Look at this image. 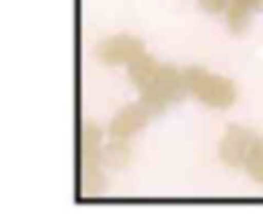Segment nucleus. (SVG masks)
I'll list each match as a JSON object with an SVG mask.
<instances>
[{
    "label": "nucleus",
    "instance_id": "obj_2",
    "mask_svg": "<svg viewBox=\"0 0 263 220\" xmlns=\"http://www.w3.org/2000/svg\"><path fill=\"white\" fill-rule=\"evenodd\" d=\"M187 90L185 76L171 64H160L156 74L140 88V101L150 111H162L171 103L179 101Z\"/></svg>",
    "mask_w": 263,
    "mask_h": 220
},
{
    "label": "nucleus",
    "instance_id": "obj_8",
    "mask_svg": "<svg viewBox=\"0 0 263 220\" xmlns=\"http://www.w3.org/2000/svg\"><path fill=\"white\" fill-rule=\"evenodd\" d=\"M242 169L247 171V175L257 181V183H263V136H257L247 158H245V164Z\"/></svg>",
    "mask_w": 263,
    "mask_h": 220
},
{
    "label": "nucleus",
    "instance_id": "obj_9",
    "mask_svg": "<svg viewBox=\"0 0 263 220\" xmlns=\"http://www.w3.org/2000/svg\"><path fill=\"white\" fill-rule=\"evenodd\" d=\"M251 12H253L251 8L230 2V4H228V8H226V21H228L230 31H232V33H236V35L245 33V31H247V27H249V23H251Z\"/></svg>",
    "mask_w": 263,
    "mask_h": 220
},
{
    "label": "nucleus",
    "instance_id": "obj_4",
    "mask_svg": "<svg viewBox=\"0 0 263 220\" xmlns=\"http://www.w3.org/2000/svg\"><path fill=\"white\" fill-rule=\"evenodd\" d=\"M255 134L253 130H247L242 125H228L222 140H220V148H218V154H220V160L226 164V167H242L245 164V158L255 142Z\"/></svg>",
    "mask_w": 263,
    "mask_h": 220
},
{
    "label": "nucleus",
    "instance_id": "obj_12",
    "mask_svg": "<svg viewBox=\"0 0 263 220\" xmlns=\"http://www.w3.org/2000/svg\"><path fill=\"white\" fill-rule=\"evenodd\" d=\"M232 2H234V4H240V6H247V8H251L253 12L263 8V0H232Z\"/></svg>",
    "mask_w": 263,
    "mask_h": 220
},
{
    "label": "nucleus",
    "instance_id": "obj_3",
    "mask_svg": "<svg viewBox=\"0 0 263 220\" xmlns=\"http://www.w3.org/2000/svg\"><path fill=\"white\" fill-rule=\"evenodd\" d=\"M101 130L95 123H84L80 130V169H82V191L84 195H99L105 187L101 173Z\"/></svg>",
    "mask_w": 263,
    "mask_h": 220
},
{
    "label": "nucleus",
    "instance_id": "obj_1",
    "mask_svg": "<svg viewBox=\"0 0 263 220\" xmlns=\"http://www.w3.org/2000/svg\"><path fill=\"white\" fill-rule=\"evenodd\" d=\"M183 76H185L187 90L208 107L226 109L236 101V86L226 76L212 74L195 66L183 70Z\"/></svg>",
    "mask_w": 263,
    "mask_h": 220
},
{
    "label": "nucleus",
    "instance_id": "obj_5",
    "mask_svg": "<svg viewBox=\"0 0 263 220\" xmlns=\"http://www.w3.org/2000/svg\"><path fill=\"white\" fill-rule=\"evenodd\" d=\"M97 56L107 66L132 64L140 56H144V43L134 35H113L99 43Z\"/></svg>",
    "mask_w": 263,
    "mask_h": 220
},
{
    "label": "nucleus",
    "instance_id": "obj_6",
    "mask_svg": "<svg viewBox=\"0 0 263 220\" xmlns=\"http://www.w3.org/2000/svg\"><path fill=\"white\" fill-rule=\"evenodd\" d=\"M150 109L138 101V103H132L127 107H123L109 123V136L113 140H127L132 138L134 134H138L150 119Z\"/></svg>",
    "mask_w": 263,
    "mask_h": 220
},
{
    "label": "nucleus",
    "instance_id": "obj_11",
    "mask_svg": "<svg viewBox=\"0 0 263 220\" xmlns=\"http://www.w3.org/2000/svg\"><path fill=\"white\" fill-rule=\"evenodd\" d=\"M199 4H201V8L203 10H208V12H222V10H226L228 8V0H199Z\"/></svg>",
    "mask_w": 263,
    "mask_h": 220
},
{
    "label": "nucleus",
    "instance_id": "obj_7",
    "mask_svg": "<svg viewBox=\"0 0 263 220\" xmlns=\"http://www.w3.org/2000/svg\"><path fill=\"white\" fill-rule=\"evenodd\" d=\"M160 68V64L152 58V56H140L138 60H134L132 64H127V74H129V80L136 84V88L140 90L154 74L156 70Z\"/></svg>",
    "mask_w": 263,
    "mask_h": 220
},
{
    "label": "nucleus",
    "instance_id": "obj_10",
    "mask_svg": "<svg viewBox=\"0 0 263 220\" xmlns=\"http://www.w3.org/2000/svg\"><path fill=\"white\" fill-rule=\"evenodd\" d=\"M103 158H105V162H109L111 167H123V164L129 162L132 152H129V148L123 144V140H117V142H111V144L105 148Z\"/></svg>",
    "mask_w": 263,
    "mask_h": 220
}]
</instances>
